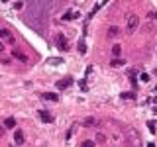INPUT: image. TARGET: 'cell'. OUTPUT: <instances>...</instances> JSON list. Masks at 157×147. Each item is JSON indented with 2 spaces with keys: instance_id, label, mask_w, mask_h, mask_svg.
Instances as JSON below:
<instances>
[{
  "instance_id": "ba28073f",
  "label": "cell",
  "mask_w": 157,
  "mask_h": 147,
  "mask_svg": "<svg viewBox=\"0 0 157 147\" xmlns=\"http://www.w3.org/2000/svg\"><path fill=\"white\" fill-rule=\"evenodd\" d=\"M12 55H14L16 59H20V61H24V63H28V57H26L24 53H20L18 49H12Z\"/></svg>"
},
{
  "instance_id": "277c9868",
  "label": "cell",
  "mask_w": 157,
  "mask_h": 147,
  "mask_svg": "<svg viewBox=\"0 0 157 147\" xmlns=\"http://www.w3.org/2000/svg\"><path fill=\"white\" fill-rule=\"evenodd\" d=\"M14 141H16L18 147L24 143V132H22V129H16V132H14Z\"/></svg>"
},
{
  "instance_id": "7a4b0ae2",
  "label": "cell",
  "mask_w": 157,
  "mask_h": 147,
  "mask_svg": "<svg viewBox=\"0 0 157 147\" xmlns=\"http://www.w3.org/2000/svg\"><path fill=\"white\" fill-rule=\"evenodd\" d=\"M71 85H73V79H71V76H65V79H61V81L57 82V88L59 90H65V88H69Z\"/></svg>"
},
{
  "instance_id": "83f0119b",
  "label": "cell",
  "mask_w": 157,
  "mask_h": 147,
  "mask_svg": "<svg viewBox=\"0 0 157 147\" xmlns=\"http://www.w3.org/2000/svg\"><path fill=\"white\" fill-rule=\"evenodd\" d=\"M155 92H157V86H155Z\"/></svg>"
},
{
  "instance_id": "8992f818",
  "label": "cell",
  "mask_w": 157,
  "mask_h": 147,
  "mask_svg": "<svg viewBox=\"0 0 157 147\" xmlns=\"http://www.w3.org/2000/svg\"><path fill=\"white\" fill-rule=\"evenodd\" d=\"M39 118H41L43 120V122H53V116L51 114H49V112H47V110H39Z\"/></svg>"
},
{
  "instance_id": "3957f363",
  "label": "cell",
  "mask_w": 157,
  "mask_h": 147,
  "mask_svg": "<svg viewBox=\"0 0 157 147\" xmlns=\"http://www.w3.org/2000/svg\"><path fill=\"white\" fill-rule=\"evenodd\" d=\"M0 37L4 39V41H8V43L14 41V35L10 33V29H0Z\"/></svg>"
},
{
  "instance_id": "cb8c5ba5",
  "label": "cell",
  "mask_w": 157,
  "mask_h": 147,
  "mask_svg": "<svg viewBox=\"0 0 157 147\" xmlns=\"http://www.w3.org/2000/svg\"><path fill=\"white\" fill-rule=\"evenodd\" d=\"M147 147H155V143H147Z\"/></svg>"
},
{
  "instance_id": "44dd1931",
  "label": "cell",
  "mask_w": 157,
  "mask_h": 147,
  "mask_svg": "<svg viewBox=\"0 0 157 147\" xmlns=\"http://www.w3.org/2000/svg\"><path fill=\"white\" fill-rule=\"evenodd\" d=\"M104 139H106V137H104V135H102V133H98V135H96V141H100V143H102V141H104Z\"/></svg>"
},
{
  "instance_id": "5b68a950",
  "label": "cell",
  "mask_w": 157,
  "mask_h": 147,
  "mask_svg": "<svg viewBox=\"0 0 157 147\" xmlns=\"http://www.w3.org/2000/svg\"><path fill=\"white\" fill-rule=\"evenodd\" d=\"M55 41H57V47H59V49H63V51H67V49H69V45H67V39L63 37V35H57V39H55Z\"/></svg>"
},
{
  "instance_id": "9c48e42d",
  "label": "cell",
  "mask_w": 157,
  "mask_h": 147,
  "mask_svg": "<svg viewBox=\"0 0 157 147\" xmlns=\"http://www.w3.org/2000/svg\"><path fill=\"white\" fill-rule=\"evenodd\" d=\"M6 128H16V120L12 118V116L4 120V129H6Z\"/></svg>"
},
{
  "instance_id": "d4e9b609",
  "label": "cell",
  "mask_w": 157,
  "mask_h": 147,
  "mask_svg": "<svg viewBox=\"0 0 157 147\" xmlns=\"http://www.w3.org/2000/svg\"><path fill=\"white\" fill-rule=\"evenodd\" d=\"M2 49H4V45H2V43H0V53H2Z\"/></svg>"
},
{
  "instance_id": "52a82bcc",
  "label": "cell",
  "mask_w": 157,
  "mask_h": 147,
  "mask_svg": "<svg viewBox=\"0 0 157 147\" xmlns=\"http://www.w3.org/2000/svg\"><path fill=\"white\" fill-rule=\"evenodd\" d=\"M41 98H43V100H51V102H57L59 96L55 94V92H45V94H41Z\"/></svg>"
},
{
  "instance_id": "6da1fadb",
  "label": "cell",
  "mask_w": 157,
  "mask_h": 147,
  "mask_svg": "<svg viewBox=\"0 0 157 147\" xmlns=\"http://www.w3.org/2000/svg\"><path fill=\"white\" fill-rule=\"evenodd\" d=\"M139 26V16L138 14H130L128 16V33H133Z\"/></svg>"
},
{
  "instance_id": "484cf974",
  "label": "cell",
  "mask_w": 157,
  "mask_h": 147,
  "mask_svg": "<svg viewBox=\"0 0 157 147\" xmlns=\"http://www.w3.org/2000/svg\"><path fill=\"white\" fill-rule=\"evenodd\" d=\"M155 104H157V96H155Z\"/></svg>"
},
{
  "instance_id": "d6986e66",
  "label": "cell",
  "mask_w": 157,
  "mask_h": 147,
  "mask_svg": "<svg viewBox=\"0 0 157 147\" xmlns=\"http://www.w3.org/2000/svg\"><path fill=\"white\" fill-rule=\"evenodd\" d=\"M139 81H142V82H147L149 81V75H147V73H142V75H139Z\"/></svg>"
},
{
  "instance_id": "2e32d148",
  "label": "cell",
  "mask_w": 157,
  "mask_h": 147,
  "mask_svg": "<svg viewBox=\"0 0 157 147\" xmlns=\"http://www.w3.org/2000/svg\"><path fill=\"white\" fill-rule=\"evenodd\" d=\"M81 147H94V141H92V139H85V141L81 143Z\"/></svg>"
},
{
  "instance_id": "4fadbf2b",
  "label": "cell",
  "mask_w": 157,
  "mask_h": 147,
  "mask_svg": "<svg viewBox=\"0 0 157 147\" xmlns=\"http://www.w3.org/2000/svg\"><path fill=\"white\" fill-rule=\"evenodd\" d=\"M112 53H114V57H120V55H122V47H120V45H114V47H112Z\"/></svg>"
},
{
  "instance_id": "9a60e30c",
  "label": "cell",
  "mask_w": 157,
  "mask_h": 147,
  "mask_svg": "<svg viewBox=\"0 0 157 147\" xmlns=\"http://www.w3.org/2000/svg\"><path fill=\"white\" fill-rule=\"evenodd\" d=\"M122 98H124V100H133L136 94H133V92H122Z\"/></svg>"
},
{
  "instance_id": "4316f807",
  "label": "cell",
  "mask_w": 157,
  "mask_h": 147,
  "mask_svg": "<svg viewBox=\"0 0 157 147\" xmlns=\"http://www.w3.org/2000/svg\"><path fill=\"white\" fill-rule=\"evenodd\" d=\"M12 147H18V145H12Z\"/></svg>"
},
{
  "instance_id": "603a6c76",
  "label": "cell",
  "mask_w": 157,
  "mask_h": 147,
  "mask_svg": "<svg viewBox=\"0 0 157 147\" xmlns=\"http://www.w3.org/2000/svg\"><path fill=\"white\" fill-rule=\"evenodd\" d=\"M2 133H4V126H0V135H2Z\"/></svg>"
},
{
  "instance_id": "f1b7e54d",
  "label": "cell",
  "mask_w": 157,
  "mask_h": 147,
  "mask_svg": "<svg viewBox=\"0 0 157 147\" xmlns=\"http://www.w3.org/2000/svg\"><path fill=\"white\" fill-rule=\"evenodd\" d=\"M155 112H157V106H155Z\"/></svg>"
},
{
  "instance_id": "7c38bea8",
  "label": "cell",
  "mask_w": 157,
  "mask_h": 147,
  "mask_svg": "<svg viewBox=\"0 0 157 147\" xmlns=\"http://www.w3.org/2000/svg\"><path fill=\"white\" fill-rule=\"evenodd\" d=\"M118 32H120V29L116 28V26H112V28H108V35H110V37H116V35H118Z\"/></svg>"
},
{
  "instance_id": "8fae6325",
  "label": "cell",
  "mask_w": 157,
  "mask_h": 147,
  "mask_svg": "<svg viewBox=\"0 0 157 147\" xmlns=\"http://www.w3.org/2000/svg\"><path fill=\"white\" fill-rule=\"evenodd\" d=\"M63 63V59H59V57H49L47 59V65H61Z\"/></svg>"
},
{
  "instance_id": "30bf717a",
  "label": "cell",
  "mask_w": 157,
  "mask_h": 147,
  "mask_svg": "<svg viewBox=\"0 0 157 147\" xmlns=\"http://www.w3.org/2000/svg\"><path fill=\"white\" fill-rule=\"evenodd\" d=\"M73 18H79V14H77V12H65V14H63V20H65V22H69V20H73Z\"/></svg>"
},
{
  "instance_id": "5bb4252c",
  "label": "cell",
  "mask_w": 157,
  "mask_h": 147,
  "mask_svg": "<svg viewBox=\"0 0 157 147\" xmlns=\"http://www.w3.org/2000/svg\"><path fill=\"white\" fill-rule=\"evenodd\" d=\"M122 65H126L122 59H114V61H110V67H122Z\"/></svg>"
},
{
  "instance_id": "ffe728a7",
  "label": "cell",
  "mask_w": 157,
  "mask_h": 147,
  "mask_svg": "<svg viewBox=\"0 0 157 147\" xmlns=\"http://www.w3.org/2000/svg\"><path fill=\"white\" fill-rule=\"evenodd\" d=\"M79 51H81V55H85V53H86V45H85V43L79 45Z\"/></svg>"
},
{
  "instance_id": "7402d4cb",
  "label": "cell",
  "mask_w": 157,
  "mask_h": 147,
  "mask_svg": "<svg viewBox=\"0 0 157 147\" xmlns=\"http://www.w3.org/2000/svg\"><path fill=\"white\" fill-rule=\"evenodd\" d=\"M22 6H24V4H22V2H14V8H16V10H20V8H22Z\"/></svg>"
},
{
  "instance_id": "e0dca14e",
  "label": "cell",
  "mask_w": 157,
  "mask_h": 147,
  "mask_svg": "<svg viewBox=\"0 0 157 147\" xmlns=\"http://www.w3.org/2000/svg\"><path fill=\"white\" fill-rule=\"evenodd\" d=\"M85 126H88V128H91V126H96V120L94 118H86L85 120Z\"/></svg>"
},
{
  "instance_id": "ac0fdd59",
  "label": "cell",
  "mask_w": 157,
  "mask_h": 147,
  "mask_svg": "<svg viewBox=\"0 0 157 147\" xmlns=\"http://www.w3.org/2000/svg\"><path fill=\"white\" fill-rule=\"evenodd\" d=\"M147 128H149V132H151V133H155V122H153V120H149V122H147Z\"/></svg>"
}]
</instances>
